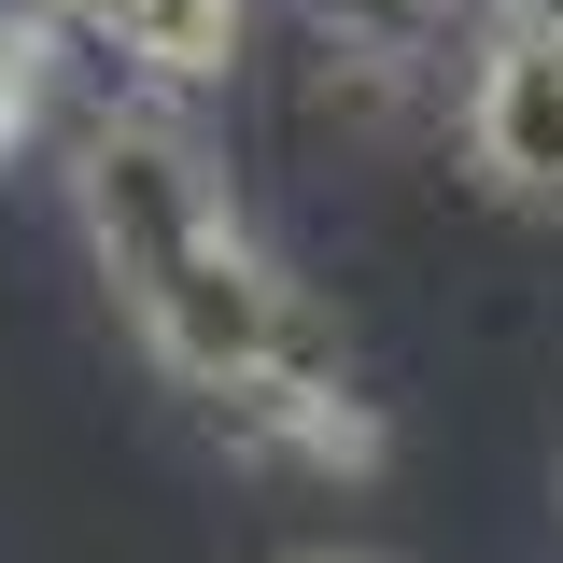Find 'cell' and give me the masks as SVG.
<instances>
[{"mask_svg": "<svg viewBox=\"0 0 563 563\" xmlns=\"http://www.w3.org/2000/svg\"><path fill=\"white\" fill-rule=\"evenodd\" d=\"M128 324H141V352H155L184 395H211V380H352L339 324L296 296V268H282L254 225H211L169 282L128 296Z\"/></svg>", "mask_w": 563, "mask_h": 563, "instance_id": "6da1fadb", "label": "cell"}, {"mask_svg": "<svg viewBox=\"0 0 563 563\" xmlns=\"http://www.w3.org/2000/svg\"><path fill=\"white\" fill-rule=\"evenodd\" d=\"M43 99H57V29H29V14L0 0V155L43 128Z\"/></svg>", "mask_w": 563, "mask_h": 563, "instance_id": "8992f818", "label": "cell"}, {"mask_svg": "<svg viewBox=\"0 0 563 563\" xmlns=\"http://www.w3.org/2000/svg\"><path fill=\"white\" fill-rule=\"evenodd\" d=\"M310 563H366V550H310Z\"/></svg>", "mask_w": 563, "mask_h": 563, "instance_id": "ba28073f", "label": "cell"}, {"mask_svg": "<svg viewBox=\"0 0 563 563\" xmlns=\"http://www.w3.org/2000/svg\"><path fill=\"white\" fill-rule=\"evenodd\" d=\"M465 155H479L493 198L563 211V43H550V29L493 14L479 70H465Z\"/></svg>", "mask_w": 563, "mask_h": 563, "instance_id": "3957f363", "label": "cell"}, {"mask_svg": "<svg viewBox=\"0 0 563 563\" xmlns=\"http://www.w3.org/2000/svg\"><path fill=\"white\" fill-rule=\"evenodd\" d=\"M310 14H324V43H352V57L422 70L437 43H451V14H465V0H310Z\"/></svg>", "mask_w": 563, "mask_h": 563, "instance_id": "5b68a950", "label": "cell"}, {"mask_svg": "<svg viewBox=\"0 0 563 563\" xmlns=\"http://www.w3.org/2000/svg\"><path fill=\"white\" fill-rule=\"evenodd\" d=\"M493 14H521V29H550V43H563V0H493Z\"/></svg>", "mask_w": 563, "mask_h": 563, "instance_id": "52a82bcc", "label": "cell"}, {"mask_svg": "<svg viewBox=\"0 0 563 563\" xmlns=\"http://www.w3.org/2000/svg\"><path fill=\"white\" fill-rule=\"evenodd\" d=\"M254 43V0H113L99 57H128L141 85H225Z\"/></svg>", "mask_w": 563, "mask_h": 563, "instance_id": "277c9868", "label": "cell"}, {"mask_svg": "<svg viewBox=\"0 0 563 563\" xmlns=\"http://www.w3.org/2000/svg\"><path fill=\"white\" fill-rule=\"evenodd\" d=\"M70 225H85L99 282H113V296H141V282L184 268L211 225H240V198H225V169L198 155V128H184V113L113 99V113H85V128H70Z\"/></svg>", "mask_w": 563, "mask_h": 563, "instance_id": "7a4b0ae2", "label": "cell"}]
</instances>
